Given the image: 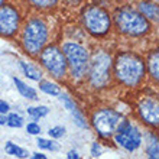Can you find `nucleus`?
Returning a JSON list of instances; mask_svg holds the SVG:
<instances>
[{
	"label": "nucleus",
	"instance_id": "obj_1",
	"mask_svg": "<svg viewBox=\"0 0 159 159\" xmlns=\"http://www.w3.org/2000/svg\"><path fill=\"white\" fill-rule=\"evenodd\" d=\"M116 77L126 85H136L145 74L143 61L134 54H121L114 64Z\"/></svg>",
	"mask_w": 159,
	"mask_h": 159
},
{
	"label": "nucleus",
	"instance_id": "obj_2",
	"mask_svg": "<svg viewBox=\"0 0 159 159\" xmlns=\"http://www.w3.org/2000/svg\"><path fill=\"white\" fill-rule=\"evenodd\" d=\"M116 26L120 32L132 36H140L149 30V23L145 17L132 9H123L114 16Z\"/></svg>",
	"mask_w": 159,
	"mask_h": 159
},
{
	"label": "nucleus",
	"instance_id": "obj_3",
	"mask_svg": "<svg viewBox=\"0 0 159 159\" xmlns=\"http://www.w3.org/2000/svg\"><path fill=\"white\" fill-rule=\"evenodd\" d=\"M48 38L46 25L39 19H32L26 23L23 32V45L30 54H36L42 49Z\"/></svg>",
	"mask_w": 159,
	"mask_h": 159
},
{
	"label": "nucleus",
	"instance_id": "obj_4",
	"mask_svg": "<svg viewBox=\"0 0 159 159\" xmlns=\"http://www.w3.org/2000/svg\"><path fill=\"white\" fill-rule=\"evenodd\" d=\"M110 65H111V58L109 54L98 51L93 55L91 64H90V81L94 87H103L107 84Z\"/></svg>",
	"mask_w": 159,
	"mask_h": 159
},
{
	"label": "nucleus",
	"instance_id": "obj_5",
	"mask_svg": "<svg viewBox=\"0 0 159 159\" xmlns=\"http://www.w3.org/2000/svg\"><path fill=\"white\" fill-rule=\"evenodd\" d=\"M83 19H84V23H85V28L93 35L100 36V35H104L109 32L110 17H109V13L106 12L104 9L97 7V6H91V7H88L84 12Z\"/></svg>",
	"mask_w": 159,
	"mask_h": 159
},
{
	"label": "nucleus",
	"instance_id": "obj_6",
	"mask_svg": "<svg viewBox=\"0 0 159 159\" xmlns=\"http://www.w3.org/2000/svg\"><path fill=\"white\" fill-rule=\"evenodd\" d=\"M62 51L68 64H70V67H71L72 74L75 77H81L85 72V68H87V62H88L87 51L84 49L81 45L74 43V42L64 43Z\"/></svg>",
	"mask_w": 159,
	"mask_h": 159
},
{
	"label": "nucleus",
	"instance_id": "obj_7",
	"mask_svg": "<svg viewBox=\"0 0 159 159\" xmlns=\"http://www.w3.org/2000/svg\"><path fill=\"white\" fill-rule=\"evenodd\" d=\"M123 120L121 119V114L114 111V110H100L94 113L93 116V125L97 129V132L100 133V136L103 138H109L116 132L117 126L120 125V121Z\"/></svg>",
	"mask_w": 159,
	"mask_h": 159
},
{
	"label": "nucleus",
	"instance_id": "obj_8",
	"mask_svg": "<svg viewBox=\"0 0 159 159\" xmlns=\"http://www.w3.org/2000/svg\"><path fill=\"white\" fill-rule=\"evenodd\" d=\"M41 62L46 67L48 71H51L55 77H62L67 70V61L64 57L62 51L58 46H48L42 51Z\"/></svg>",
	"mask_w": 159,
	"mask_h": 159
},
{
	"label": "nucleus",
	"instance_id": "obj_9",
	"mask_svg": "<svg viewBox=\"0 0 159 159\" xmlns=\"http://www.w3.org/2000/svg\"><path fill=\"white\" fill-rule=\"evenodd\" d=\"M117 134H116V142L123 146L127 151H134L140 146L142 143V136L134 126H132L127 120H121L117 126Z\"/></svg>",
	"mask_w": 159,
	"mask_h": 159
},
{
	"label": "nucleus",
	"instance_id": "obj_10",
	"mask_svg": "<svg viewBox=\"0 0 159 159\" xmlns=\"http://www.w3.org/2000/svg\"><path fill=\"white\" fill-rule=\"evenodd\" d=\"M19 25V13L16 9L10 6H2L0 7V34L6 36H12L17 30Z\"/></svg>",
	"mask_w": 159,
	"mask_h": 159
},
{
	"label": "nucleus",
	"instance_id": "obj_11",
	"mask_svg": "<svg viewBox=\"0 0 159 159\" xmlns=\"http://www.w3.org/2000/svg\"><path fill=\"white\" fill-rule=\"evenodd\" d=\"M139 113L142 119L149 125L156 126L159 123V109L158 103L153 100H142L139 103Z\"/></svg>",
	"mask_w": 159,
	"mask_h": 159
},
{
	"label": "nucleus",
	"instance_id": "obj_12",
	"mask_svg": "<svg viewBox=\"0 0 159 159\" xmlns=\"http://www.w3.org/2000/svg\"><path fill=\"white\" fill-rule=\"evenodd\" d=\"M15 84H16L17 90H19V93H20L23 97H26V98H30V100H36V91H35L34 88L28 87L23 81H20L19 78H15Z\"/></svg>",
	"mask_w": 159,
	"mask_h": 159
},
{
	"label": "nucleus",
	"instance_id": "obj_13",
	"mask_svg": "<svg viewBox=\"0 0 159 159\" xmlns=\"http://www.w3.org/2000/svg\"><path fill=\"white\" fill-rule=\"evenodd\" d=\"M20 67L23 68L25 74L29 77L30 80H34V81H41L42 74L38 68H35L34 65H30V64H28V62H23V61H20Z\"/></svg>",
	"mask_w": 159,
	"mask_h": 159
},
{
	"label": "nucleus",
	"instance_id": "obj_14",
	"mask_svg": "<svg viewBox=\"0 0 159 159\" xmlns=\"http://www.w3.org/2000/svg\"><path fill=\"white\" fill-rule=\"evenodd\" d=\"M139 9L143 12L145 16H148L149 19H158V6L153 3H140L139 4ZM143 16V17H145Z\"/></svg>",
	"mask_w": 159,
	"mask_h": 159
},
{
	"label": "nucleus",
	"instance_id": "obj_15",
	"mask_svg": "<svg viewBox=\"0 0 159 159\" xmlns=\"http://www.w3.org/2000/svg\"><path fill=\"white\" fill-rule=\"evenodd\" d=\"M4 151H6V153H9V155H15L17 156V158H28V151H25V149H22V148L16 146L15 143L12 142H7L6 143V146H4Z\"/></svg>",
	"mask_w": 159,
	"mask_h": 159
},
{
	"label": "nucleus",
	"instance_id": "obj_16",
	"mask_svg": "<svg viewBox=\"0 0 159 159\" xmlns=\"http://www.w3.org/2000/svg\"><path fill=\"white\" fill-rule=\"evenodd\" d=\"M149 72L155 80L159 78V54L153 52L149 57Z\"/></svg>",
	"mask_w": 159,
	"mask_h": 159
},
{
	"label": "nucleus",
	"instance_id": "obj_17",
	"mask_svg": "<svg viewBox=\"0 0 159 159\" xmlns=\"http://www.w3.org/2000/svg\"><path fill=\"white\" fill-rule=\"evenodd\" d=\"M41 90L46 94H51V96H59L61 94V88L59 85L54 83H49V81H42L41 83Z\"/></svg>",
	"mask_w": 159,
	"mask_h": 159
},
{
	"label": "nucleus",
	"instance_id": "obj_18",
	"mask_svg": "<svg viewBox=\"0 0 159 159\" xmlns=\"http://www.w3.org/2000/svg\"><path fill=\"white\" fill-rule=\"evenodd\" d=\"M48 111H49V109H48V107H45V106H39V107H29V109H28V114H29V116H32L35 120H36V119H39V117L46 116V114H48Z\"/></svg>",
	"mask_w": 159,
	"mask_h": 159
},
{
	"label": "nucleus",
	"instance_id": "obj_19",
	"mask_svg": "<svg viewBox=\"0 0 159 159\" xmlns=\"http://www.w3.org/2000/svg\"><path fill=\"white\" fill-rule=\"evenodd\" d=\"M6 125H9L10 127H20L23 125V120H22V117L19 114L12 113L10 116H7V123Z\"/></svg>",
	"mask_w": 159,
	"mask_h": 159
},
{
	"label": "nucleus",
	"instance_id": "obj_20",
	"mask_svg": "<svg viewBox=\"0 0 159 159\" xmlns=\"http://www.w3.org/2000/svg\"><path fill=\"white\" fill-rule=\"evenodd\" d=\"M158 153H159V148H158V140H152L148 146V156L149 159H158Z\"/></svg>",
	"mask_w": 159,
	"mask_h": 159
},
{
	"label": "nucleus",
	"instance_id": "obj_21",
	"mask_svg": "<svg viewBox=\"0 0 159 159\" xmlns=\"http://www.w3.org/2000/svg\"><path fill=\"white\" fill-rule=\"evenodd\" d=\"M38 146L41 148V149H48V151H57V146H55V142H52V140H46V139H42L39 138L38 139Z\"/></svg>",
	"mask_w": 159,
	"mask_h": 159
},
{
	"label": "nucleus",
	"instance_id": "obj_22",
	"mask_svg": "<svg viewBox=\"0 0 159 159\" xmlns=\"http://www.w3.org/2000/svg\"><path fill=\"white\" fill-rule=\"evenodd\" d=\"M64 132H65V129H64L62 126H57V127H52V129H49V136L51 138H55V139H58V138H61L64 134Z\"/></svg>",
	"mask_w": 159,
	"mask_h": 159
},
{
	"label": "nucleus",
	"instance_id": "obj_23",
	"mask_svg": "<svg viewBox=\"0 0 159 159\" xmlns=\"http://www.w3.org/2000/svg\"><path fill=\"white\" fill-rule=\"evenodd\" d=\"M55 3H57L55 0H32V4L38 7H48V6H54Z\"/></svg>",
	"mask_w": 159,
	"mask_h": 159
},
{
	"label": "nucleus",
	"instance_id": "obj_24",
	"mask_svg": "<svg viewBox=\"0 0 159 159\" xmlns=\"http://www.w3.org/2000/svg\"><path fill=\"white\" fill-rule=\"evenodd\" d=\"M59 98H61V101H62L64 106H65L68 110H71V111H74V110H75V104H74V103H72V101L70 100L65 94H61V97H59Z\"/></svg>",
	"mask_w": 159,
	"mask_h": 159
},
{
	"label": "nucleus",
	"instance_id": "obj_25",
	"mask_svg": "<svg viewBox=\"0 0 159 159\" xmlns=\"http://www.w3.org/2000/svg\"><path fill=\"white\" fill-rule=\"evenodd\" d=\"M72 114H74V117H75V123L80 126V127H87V123L84 121L83 116H81L77 110H74V111H72Z\"/></svg>",
	"mask_w": 159,
	"mask_h": 159
},
{
	"label": "nucleus",
	"instance_id": "obj_26",
	"mask_svg": "<svg viewBox=\"0 0 159 159\" xmlns=\"http://www.w3.org/2000/svg\"><path fill=\"white\" fill-rule=\"evenodd\" d=\"M26 130H28V133H30V134H38L39 132H41V127H39V125H36V123H29L28 127H26Z\"/></svg>",
	"mask_w": 159,
	"mask_h": 159
},
{
	"label": "nucleus",
	"instance_id": "obj_27",
	"mask_svg": "<svg viewBox=\"0 0 159 159\" xmlns=\"http://www.w3.org/2000/svg\"><path fill=\"white\" fill-rule=\"evenodd\" d=\"M91 155H93V156H98V155H101V148H100V145H98V143H93Z\"/></svg>",
	"mask_w": 159,
	"mask_h": 159
},
{
	"label": "nucleus",
	"instance_id": "obj_28",
	"mask_svg": "<svg viewBox=\"0 0 159 159\" xmlns=\"http://www.w3.org/2000/svg\"><path fill=\"white\" fill-rule=\"evenodd\" d=\"M7 111H9V104L0 100V113L4 114V113H7Z\"/></svg>",
	"mask_w": 159,
	"mask_h": 159
},
{
	"label": "nucleus",
	"instance_id": "obj_29",
	"mask_svg": "<svg viewBox=\"0 0 159 159\" xmlns=\"http://www.w3.org/2000/svg\"><path fill=\"white\" fill-rule=\"evenodd\" d=\"M68 159H80L78 158V153L75 151H70L68 152Z\"/></svg>",
	"mask_w": 159,
	"mask_h": 159
},
{
	"label": "nucleus",
	"instance_id": "obj_30",
	"mask_svg": "<svg viewBox=\"0 0 159 159\" xmlns=\"http://www.w3.org/2000/svg\"><path fill=\"white\" fill-rule=\"evenodd\" d=\"M30 159H46V156H45V155H42V153H34Z\"/></svg>",
	"mask_w": 159,
	"mask_h": 159
},
{
	"label": "nucleus",
	"instance_id": "obj_31",
	"mask_svg": "<svg viewBox=\"0 0 159 159\" xmlns=\"http://www.w3.org/2000/svg\"><path fill=\"white\" fill-rule=\"evenodd\" d=\"M4 123H7V117L6 116H0V125H4Z\"/></svg>",
	"mask_w": 159,
	"mask_h": 159
},
{
	"label": "nucleus",
	"instance_id": "obj_32",
	"mask_svg": "<svg viewBox=\"0 0 159 159\" xmlns=\"http://www.w3.org/2000/svg\"><path fill=\"white\" fill-rule=\"evenodd\" d=\"M2 4H3V2H2V0H0V7H2Z\"/></svg>",
	"mask_w": 159,
	"mask_h": 159
}]
</instances>
